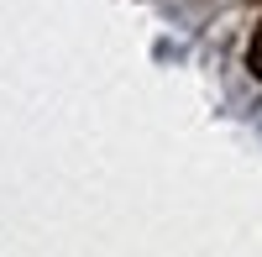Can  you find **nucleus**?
<instances>
[{"mask_svg": "<svg viewBox=\"0 0 262 257\" xmlns=\"http://www.w3.org/2000/svg\"><path fill=\"white\" fill-rule=\"evenodd\" d=\"M247 69H252V79H262V21H257L252 42H247Z\"/></svg>", "mask_w": 262, "mask_h": 257, "instance_id": "f257e3e1", "label": "nucleus"}]
</instances>
